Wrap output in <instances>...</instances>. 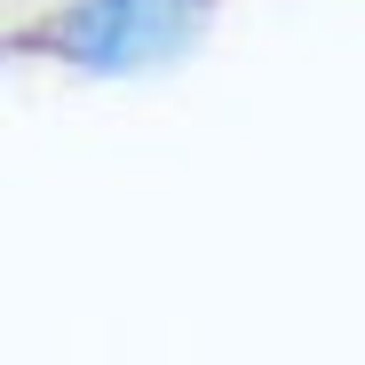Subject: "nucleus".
Masks as SVG:
<instances>
[{
	"instance_id": "obj_1",
	"label": "nucleus",
	"mask_w": 365,
	"mask_h": 365,
	"mask_svg": "<svg viewBox=\"0 0 365 365\" xmlns=\"http://www.w3.org/2000/svg\"><path fill=\"white\" fill-rule=\"evenodd\" d=\"M222 0H72L64 16H48L40 48L56 64H72L88 80H128V72H159L167 56H182Z\"/></svg>"
}]
</instances>
